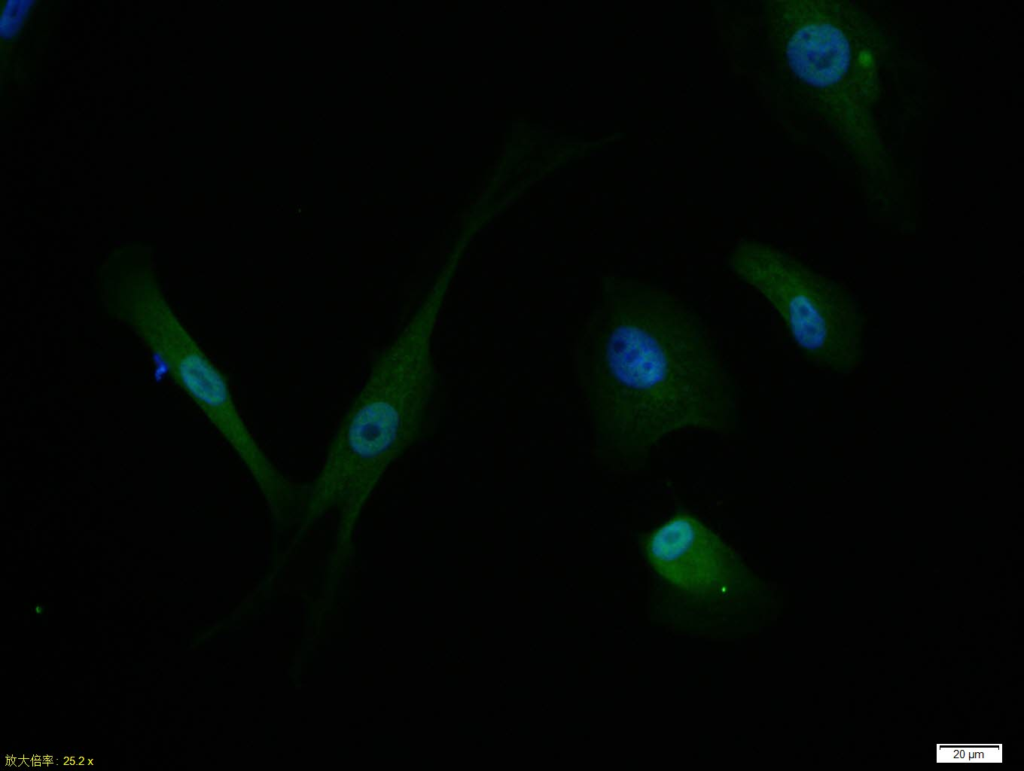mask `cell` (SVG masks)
Returning a JSON list of instances; mask_svg holds the SVG:
<instances>
[{
  "mask_svg": "<svg viewBox=\"0 0 1024 771\" xmlns=\"http://www.w3.org/2000/svg\"><path fill=\"white\" fill-rule=\"evenodd\" d=\"M728 263L777 311L808 360L838 369L860 360L861 311L835 280L766 242H739Z\"/></svg>",
  "mask_w": 1024,
  "mask_h": 771,
  "instance_id": "cell-3",
  "label": "cell"
},
{
  "mask_svg": "<svg viewBox=\"0 0 1024 771\" xmlns=\"http://www.w3.org/2000/svg\"><path fill=\"white\" fill-rule=\"evenodd\" d=\"M444 293L431 289L415 315L372 365L306 487L304 525L336 518V542L352 541L381 478L413 442L431 376V335Z\"/></svg>",
  "mask_w": 1024,
  "mask_h": 771,
  "instance_id": "cell-2",
  "label": "cell"
},
{
  "mask_svg": "<svg viewBox=\"0 0 1024 771\" xmlns=\"http://www.w3.org/2000/svg\"><path fill=\"white\" fill-rule=\"evenodd\" d=\"M794 72L814 86H827L838 81L849 63V45L836 27L830 24L809 25L798 30L787 46Z\"/></svg>",
  "mask_w": 1024,
  "mask_h": 771,
  "instance_id": "cell-5",
  "label": "cell"
},
{
  "mask_svg": "<svg viewBox=\"0 0 1024 771\" xmlns=\"http://www.w3.org/2000/svg\"><path fill=\"white\" fill-rule=\"evenodd\" d=\"M582 344L629 455L643 456L673 433L726 428L729 379L701 318L669 290L606 280Z\"/></svg>",
  "mask_w": 1024,
  "mask_h": 771,
  "instance_id": "cell-1",
  "label": "cell"
},
{
  "mask_svg": "<svg viewBox=\"0 0 1024 771\" xmlns=\"http://www.w3.org/2000/svg\"><path fill=\"white\" fill-rule=\"evenodd\" d=\"M32 3L33 1H8L1 21L3 37L6 34V37L9 38L19 30L23 18H25L28 8Z\"/></svg>",
  "mask_w": 1024,
  "mask_h": 771,
  "instance_id": "cell-6",
  "label": "cell"
},
{
  "mask_svg": "<svg viewBox=\"0 0 1024 771\" xmlns=\"http://www.w3.org/2000/svg\"><path fill=\"white\" fill-rule=\"evenodd\" d=\"M646 556L663 580L690 594L725 590L738 574L732 549L690 515L673 517L656 529L648 539Z\"/></svg>",
  "mask_w": 1024,
  "mask_h": 771,
  "instance_id": "cell-4",
  "label": "cell"
}]
</instances>
